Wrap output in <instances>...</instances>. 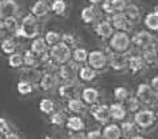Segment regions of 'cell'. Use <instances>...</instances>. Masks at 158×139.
Returning <instances> with one entry per match:
<instances>
[{
	"label": "cell",
	"instance_id": "obj_29",
	"mask_svg": "<svg viewBox=\"0 0 158 139\" xmlns=\"http://www.w3.org/2000/svg\"><path fill=\"white\" fill-rule=\"evenodd\" d=\"M87 57H88V51L86 48L77 47V48H74L71 51V60L75 64L87 62Z\"/></svg>",
	"mask_w": 158,
	"mask_h": 139
},
{
	"label": "cell",
	"instance_id": "obj_2",
	"mask_svg": "<svg viewBox=\"0 0 158 139\" xmlns=\"http://www.w3.org/2000/svg\"><path fill=\"white\" fill-rule=\"evenodd\" d=\"M71 48H69L66 44L59 41L49 51V57L56 65H63L69 61H71Z\"/></svg>",
	"mask_w": 158,
	"mask_h": 139
},
{
	"label": "cell",
	"instance_id": "obj_27",
	"mask_svg": "<svg viewBox=\"0 0 158 139\" xmlns=\"http://www.w3.org/2000/svg\"><path fill=\"white\" fill-rule=\"evenodd\" d=\"M142 61L148 65H154V64L158 61V52H157V48H154L153 45L148 47L144 49L142 52Z\"/></svg>",
	"mask_w": 158,
	"mask_h": 139
},
{
	"label": "cell",
	"instance_id": "obj_12",
	"mask_svg": "<svg viewBox=\"0 0 158 139\" xmlns=\"http://www.w3.org/2000/svg\"><path fill=\"white\" fill-rule=\"evenodd\" d=\"M131 43H133L137 48L145 49L148 47L153 45V36L150 32L148 31H141L133 34V37L131 38Z\"/></svg>",
	"mask_w": 158,
	"mask_h": 139
},
{
	"label": "cell",
	"instance_id": "obj_38",
	"mask_svg": "<svg viewBox=\"0 0 158 139\" xmlns=\"http://www.w3.org/2000/svg\"><path fill=\"white\" fill-rule=\"evenodd\" d=\"M44 40H45L46 45L48 47H54L56 44H58L59 41H61V33L57 32V31H48L45 37H44Z\"/></svg>",
	"mask_w": 158,
	"mask_h": 139
},
{
	"label": "cell",
	"instance_id": "obj_50",
	"mask_svg": "<svg viewBox=\"0 0 158 139\" xmlns=\"http://www.w3.org/2000/svg\"><path fill=\"white\" fill-rule=\"evenodd\" d=\"M149 85H150V87H152V89H153V90H154L156 93H158V76L152 78V81H150Z\"/></svg>",
	"mask_w": 158,
	"mask_h": 139
},
{
	"label": "cell",
	"instance_id": "obj_20",
	"mask_svg": "<svg viewBox=\"0 0 158 139\" xmlns=\"http://www.w3.org/2000/svg\"><path fill=\"white\" fill-rule=\"evenodd\" d=\"M31 51L36 54L37 57H42L48 54V45L45 43L44 37H36L32 40V44H31Z\"/></svg>",
	"mask_w": 158,
	"mask_h": 139
},
{
	"label": "cell",
	"instance_id": "obj_53",
	"mask_svg": "<svg viewBox=\"0 0 158 139\" xmlns=\"http://www.w3.org/2000/svg\"><path fill=\"white\" fill-rule=\"evenodd\" d=\"M154 114H156V118L158 119V103H157V109H156V111H154Z\"/></svg>",
	"mask_w": 158,
	"mask_h": 139
},
{
	"label": "cell",
	"instance_id": "obj_10",
	"mask_svg": "<svg viewBox=\"0 0 158 139\" xmlns=\"http://www.w3.org/2000/svg\"><path fill=\"white\" fill-rule=\"evenodd\" d=\"M19 12V4L15 0H0V20L16 16Z\"/></svg>",
	"mask_w": 158,
	"mask_h": 139
},
{
	"label": "cell",
	"instance_id": "obj_1",
	"mask_svg": "<svg viewBox=\"0 0 158 139\" xmlns=\"http://www.w3.org/2000/svg\"><path fill=\"white\" fill-rule=\"evenodd\" d=\"M38 34H40V28H38L37 19L31 13L23 17L19 29L15 32V36L16 37H23L28 40L36 38L38 37Z\"/></svg>",
	"mask_w": 158,
	"mask_h": 139
},
{
	"label": "cell",
	"instance_id": "obj_35",
	"mask_svg": "<svg viewBox=\"0 0 158 139\" xmlns=\"http://www.w3.org/2000/svg\"><path fill=\"white\" fill-rule=\"evenodd\" d=\"M113 97H115V99L117 102L123 103V102H125L127 99L131 97V93L124 86H117V87L113 89Z\"/></svg>",
	"mask_w": 158,
	"mask_h": 139
},
{
	"label": "cell",
	"instance_id": "obj_15",
	"mask_svg": "<svg viewBox=\"0 0 158 139\" xmlns=\"http://www.w3.org/2000/svg\"><path fill=\"white\" fill-rule=\"evenodd\" d=\"M81 99L83 102H85V105L87 106H92V105H95V103H98L99 101V92H98V89L95 87H85L82 90L81 93Z\"/></svg>",
	"mask_w": 158,
	"mask_h": 139
},
{
	"label": "cell",
	"instance_id": "obj_51",
	"mask_svg": "<svg viewBox=\"0 0 158 139\" xmlns=\"http://www.w3.org/2000/svg\"><path fill=\"white\" fill-rule=\"evenodd\" d=\"M88 2H90L92 6H96V4H99V3H103L104 0H88Z\"/></svg>",
	"mask_w": 158,
	"mask_h": 139
},
{
	"label": "cell",
	"instance_id": "obj_32",
	"mask_svg": "<svg viewBox=\"0 0 158 139\" xmlns=\"http://www.w3.org/2000/svg\"><path fill=\"white\" fill-rule=\"evenodd\" d=\"M0 27H2L3 29H6L7 32L15 33L19 29L20 23H19V20L16 19V16H12V17H8V19L2 20V23H0Z\"/></svg>",
	"mask_w": 158,
	"mask_h": 139
},
{
	"label": "cell",
	"instance_id": "obj_22",
	"mask_svg": "<svg viewBox=\"0 0 158 139\" xmlns=\"http://www.w3.org/2000/svg\"><path fill=\"white\" fill-rule=\"evenodd\" d=\"M78 77L83 82H91L98 77V72L94 70V69L90 68L88 65L81 66L79 68V70H78Z\"/></svg>",
	"mask_w": 158,
	"mask_h": 139
},
{
	"label": "cell",
	"instance_id": "obj_3",
	"mask_svg": "<svg viewBox=\"0 0 158 139\" xmlns=\"http://www.w3.org/2000/svg\"><path fill=\"white\" fill-rule=\"evenodd\" d=\"M87 64L94 70L102 72L108 66V54L102 49H94V51L88 52Z\"/></svg>",
	"mask_w": 158,
	"mask_h": 139
},
{
	"label": "cell",
	"instance_id": "obj_30",
	"mask_svg": "<svg viewBox=\"0 0 158 139\" xmlns=\"http://www.w3.org/2000/svg\"><path fill=\"white\" fill-rule=\"evenodd\" d=\"M145 27L153 32H158V11L149 12L144 19Z\"/></svg>",
	"mask_w": 158,
	"mask_h": 139
},
{
	"label": "cell",
	"instance_id": "obj_8",
	"mask_svg": "<svg viewBox=\"0 0 158 139\" xmlns=\"http://www.w3.org/2000/svg\"><path fill=\"white\" fill-rule=\"evenodd\" d=\"M90 114L100 125H107L108 121L111 119L110 109H108V105H104V103H95V105H92L90 107Z\"/></svg>",
	"mask_w": 158,
	"mask_h": 139
},
{
	"label": "cell",
	"instance_id": "obj_40",
	"mask_svg": "<svg viewBox=\"0 0 158 139\" xmlns=\"http://www.w3.org/2000/svg\"><path fill=\"white\" fill-rule=\"evenodd\" d=\"M141 105L142 103L140 102V99H138L136 96H133V97L131 96L127 99V107L125 109H127V111H131V113L135 114L141 109Z\"/></svg>",
	"mask_w": 158,
	"mask_h": 139
},
{
	"label": "cell",
	"instance_id": "obj_56",
	"mask_svg": "<svg viewBox=\"0 0 158 139\" xmlns=\"http://www.w3.org/2000/svg\"><path fill=\"white\" fill-rule=\"evenodd\" d=\"M121 139H125V138H121Z\"/></svg>",
	"mask_w": 158,
	"mask_h": 139
},
{
	"label": "cell",
	"instance_id": "obj_6",
	"mask_svg": "<svg viewBox=\"0 0 158 139\" xmlns=\"http://www.w3.org/2000/svg\"><path fill=\"white\" fill-rule=\"evenodd\" d=\"M156 114L153 110L149 109H140L137 113H135V117H133V122L137 126V128H150L153 125L156 123Z\"/></svg>",
	"mask_w": 158,
	"mask_h": 139
},
{
	"label": "cell",
	"instance_id": "obj_33",
	"mask_svg": "<svg viewBox=\"0 0 158 139\" xmlns=\"http://www.w3.org/2000/svg\"><path fill=\"white\" fill-rule=\"evenodd\" d=\"M23 60H24V65L27 68H37L40 62V57H37L31 49L25 51V53L23 54Z\"/></svg>",
	"mask_w": 158,
	"mask_h": 139
},
{
	"label": "cell",
	"instance_id": "obj_14",
	"mask_svg": "<svg viewBox=\"0 0 158 139\" xmlns=\"http://www.w3.org/2000/svg\"><path fill=\"white\" fill-rule=\"evenodd\" d=\"M57 83V77L53 73H42L38 79V86L42 92H50Z\"/></svg>",
	"mask_w": 158,
	"mask_h": 139
},
{
	"label": "cell",
	"instance_id": "obj_21",
	"mask_svg": "<svg viewBox=\"0 0 158 139\" xmlns=\"http://www.w3.org/2000/svg\"><path fill=\"white\" fill-rule=\"evenodd\" d=\"M66 127L70 131H83L85 130V122L79 115H71L66 119Z\"/></svg>",
	"mask_w": 158,
	"mask_h": 139
},
{
	"label": "cell",
	"instance_id": "obj_42",
	"mask_svg": "<svg viewBox=\"0 0 158 139\" xmlns=\"http://www.w3.org/2000/svg\"><path fill=\"white\" fill-rule=\"evenodd\" d=\"M8 65L13 68V69H19L24 65V60H23V54L20 53H13L8 57Z\"/></svg>",
	"mask_w": 158,
	"mask_h": 139
},
{
	"label": "cell",
	"instance_id": "obj_7",
	"mask_svg": "<svg viewBox=\"0 0 158 139\" xmlns=\"http://www.w3.org/2000/svg\"><path fill=\"white\" fill-rule=\"evenodd\" d=\"M78 70H79L78 64L69 61L59 66L58 73H59L61 79L65 83H75L77 78H78Z\"/></svg>",
	"mask_w": 158,
	"mask_h": 139
},
{
	"label": "cell",
	"instance_id": "obj_4",
	"mask_svg": "<svg viewBox=\"0 0 158 139\" xmlns=\"http://www.w3.org/2000/svg\"><path fill=\"white\" fill-rule=\"evenodd\" d=\"M136 97L146 106H153L158 103V93L153 90L149 83H140L136 89Z\"/></svg>",
	"mask_w": 158,
	"mask_h": 139
},
{
	"label": "cell",
	"instance_id": "obj_43",
	"mask_svg": "<svg viewBox=\"0 0 158 139\" xmlns=\"http://www.w3.org/2000/svg\"><path fill=\"white\" fill-rule=\"evenodd\" d=\"M61 41L66 44L69 48H77V37L71 33H63L61 34Z\"/></svg>",
	"mask_w": 158,
	"mask_h": 139
},
{
	"label": "cell",
	"instance_id": "obj_18",
	"mask_svg": "<svg viewBox=\"0 0 158 139\" xmlns=\"http://www.w3.org/2000/svg\"><path fill=\"white\" fill-rule=\"evenodd\" d=\"M78 86L77 83H65L63 82L61 86L58 87V94L61 98H65V99H71V98H75L78 97Z\"/></svg>",
	"mask_w": 158,
	"mask_h": 139
},
{
	"label": "cell",
	"instance_id": "obj_41",
	"mask_svg": "<svg viewBox=\"0 0 158 139\" xmlns=\"http://www.w3.org/2000/svg\"><path fill=\"white\" fill-rule=\"evenodd\" d=\"M66 115L62 111H54L50 114V123L53 126H63L66 123Z\"/></svg>",
	"mask_w": 158,
	"mask_h": 139
},
{
	"label": "cell",
	"instance_id": "obj_36",
	"mask_svg": "<svg viewBox=\"0 0 158 139\" xmlns=\"http://www.w3.org/2000/svg\"><path fill=\"white\" fill-rule=\"evenodd\" d=\"M125 16L128 17V20L132 23V21H137L138 17H140V9H138V7L136 6V4H129L128 6L127 4V7H125Z\"/></svg>",
	"mask_w": 158,
	"mask_h": 139
},
{
	"label": "cell",
	"instance_id": "obj_17",
	"mask_svg": "<svg viewBox=\"0 0 158 139\" xmlns=\"http://www.w3.org/2000/svg\"><path fill=\"white\" fill-rule=\"evenodd\" d=\"M49 11H50V7H49L46 0H37L31 7V15H33L36 19L45 17L49 13Z\"/></svg>",
	"mask_w": 158,
	"mask_h": 139
},
{
	"label": "cell",
	"instance_id": "obj_37",
	"mask_svg": "<svg viewBox=\"0 0 158 139\" xmlns=\"http://www.w3.org/2000/svg\"><path fill=\"white\" fill-rule=\"evenodd\" d=\"M16 89H17L19 94H21V96H29V94L33 93L34 86H33V83H31V82L24 81V79H20V81L17 82Z\"/></svg>",
	"mask_w": 158,
	"mask_h": 139
},
{
	"label": "cell",
	"instance_id": "obj_23",
	"mask_svg": "<svg viewBox=\"0 0 158 139\" xmlns=\"http://www.w3.org/2000/svg\"><path fill=\"white\" fill-rule=\"evenodd\" d=\"M67 110L73 113V114H82L83 111L86 110V105L85 102L82 101L81 98H71V99H67Z\"/></svg>",
	"mask_w": 158,
	"mask_h": 139
},
{
	"label": "cell",
	"instance_id": "obj_28",
	"mask_svg": "<svg viewBox=\"0 0 158 139\" xmlns=\"http://www.w3.org/2000/svg\"><path fill=\"white\" fill-rule=\"evenodd\" d=\"M96 17H98V11L94 6H87V7L83 8L82 12H81V19L85 24L94 23L96 20Z\"/></svg>",
	"mask_w": 158,
	"mask_h": 139
},
{
	"label": "cell",
	"instance_id": "obj_16",
	"mask_svg": "<svg viewBox=\"0 0 158 139\" xmlns=\"http://www.w3.org/2000/svg\"><path fill=\"white\" fill-rule=\"evenodd\" d=\"M95 33L98 34L100 38H111V36L115 32H113V27L111 21H108V20H103V21L98 23L95 25Z\"/></svg>",
	"mask_w": 158,
	"mask_h": 139
},
{
	"label": "cell",
	"instance_id": "obj_47",
	"mask_svg": "<svg viewBox=\"0 0 158 139\" xmlns=\"http://www.w3.org/2000/svg\"><path fill=\"white\" fill-rule=\"evenodd\" d=\"M86 139H103L100 130H91L86 134Z\"/></svg>",
	"mask_w": 158,
	"mask_h": 139
},
{
	"label": "cell",
	"instance_id": "obj_52",
	"mask_svg": "<svg viewBox=\"0 0 158 139\" xmlns=\"http://www.w3.org/2000/svg\"><path fill=\"white\" fill-rule=\"evenodd\" d=\"M131 139H146L145 137H142V135H138V134H136L135 137H132Z\"/></svg>",
	"mask_w": 158,
	"mask_h": 139
},
{
	"label": "cell",
	"instance_id": "obj_57",
	"mask_svg": "<svg viewBox=\"0 0 158 139\" xmlns=\"http://www.w3.org/2000/svg\"><path fill=\"white\" fill-rule=\"evenodd\" d=\"M0 28H2V27H0Z\"/></svg>",
	"mask_w": 158,
	"mask_h": 139
},
{
	"label": "cell",
	"instance_id": "obj_5",
	"mask_svg": "<svg viewBox=\"0 0 158 139\" xmlns=\"http://www.w3.org/2000/svg\"><path fill=\"white\" fill-rule=\"evenodd\" d=\"M131 47V37L127 32H115L110 38V48L112 52L125 53Z\"/></svg>",
	"mask_w": 158,
	"mask_h": 139
},
{
	"label": "cell",
	"instance_id": "obj_11",
	"mask_svg": "<svg viewBox=\"0 0 158 139\" xmlns=\"http://www.w3.org/2000/svg\"><path fill=\"white\" fill-rule=\"evenodd\" d=\"M111 24L113 29H117V32H128L132 29V23L128 20V17L123 12L112 15Z\"/></svg>",
	"mask_w": 158,
	"mask_h": 139
},
{
	"label": "cell",
	"instance_id": "obj_45",
	"mask_svg": "<svg viewBox=\"0 0 158 139\" xmlns=\"http://www.w3.org/2000/svg\"><path fill=\"white\" fill-rule=\"evenodd\" d=\"M11 131V126H9V123L6 118H3V117H0V134H7Z\"/></svg>",
	"mask_w": 158,
	"mask_h": 139
},
{
	"label": "cell",
	"instance_id": "obj_48",
	"mask_svg": "<svg viewBox=\"0 0 158 139\" xmlns=\"http://www.w3.org/2000/svg\"><path fill=\"white\" fill-rule=\"evenodd\" d=\"M69 139H86V134L83 131H70Z\"/></svg>",
	"mask_w": 158,
	"mask_h": 139
},
{
	"label": "cell",
	"instance_id": "obj_49",
	"mask_svg": "<svg viewBox=\"0 0 158 139\" xmlns=\"http://www.w3.org/2000/svg\"><path fill=\"white\" fill-rule=\"evenodd\" d=\"M3 139H21V138H20L19 134L13 132V131H9V132H7V134H4Z\"/></svg>",
	"mask_w": 158,
	"mask_h": 139
},
{
	"label": "cell",
	"instance_id": "obj_13",
	"mask_svg": "<svg viewBox=\"0 0 158 139\" xmlns=\"http://www.w3.org/2000/svg\"><path fill=\"white\" fill-rule=\"evenodd\" d=\"M110 117L113 119V121H117V122H123L124 119L127 118V109L125 106L123 105L121 102H115V103H111L110 106Z\"/></svg>",
	"mask_w": 158,
	"mask_h": 139
},
{
	"label": "cell",
	"instance_id": "obj_19",
	"mask_svg": "<svg viewBox=\"0 0 158 139\" xmlns=\"http://www.w3.org/2000/svg\"><path fill=\"white\" fill-rule=\"evenodd\" d=\"M102 137L103 139H121L120 126L116 123H107L102 130Z\"/></svg>",
	"mask_w": 158,
	"mask_h": 139
},
{
	"label": "cell",
	"instance_id": "obj_55",
	"mask_svg": "<svg viewBox=\"0 0 158 139\" xmlns=\"http://www.w3.org/2000/svg\"><path fill=\"white\" fill-rule=\"evenodd\" d=\"M0 44H2V40H0Z\"/></svg>",
	"mask_w": 158,
	"mask_h": 139
},
{
	"label": "cell",
	"instance_id": "obj_54",
	"mask_svg": "<svg viewBox=\"0 0 158 139\" xmlns=\"http://www.w3.org/2000/svg\"><path fill=\"white\" fill-rule=\"evenodd\" d=\"M45 139H54V138H53V137H46Z\"/></svg>",
	"mask_w": 158,
	"mask_h": 139
},
{
	"label": "cell",
	"instance_id": "obj_26",
	"mask_svg": "<svg viewBox=\"0 0 158 139\" xmlns=\"http://www.w3.org/2000/svg\"><path fill=\"white\" fill-rule=\"evenodd\" d=\"M120 131H121V137L125 139H131L132 137H135L137 134V126L135 125V122L131 121H124L120 125Z\"/></svg>",
	"mask_w": 158,
	"mask_h": 139
},
{
	"label": "cell",
	"instance_id": "obj_25",
	"mask_svg": "<svg viewBox=\"0 0 158 139\" xmlns=\"http://www.w3.org/2000/svg\"><path fill=\"white\" fill-rule=\"evenodd\" d=\"M0 51H2V53H4V54H8V56L16 53V51H17L16 40L12 38V37H6L4 40H2V44H0Z\"/></svg>",
	"mask_w": 158,
	"mask_h": 139
},
{
	"label": "cell",
	"instance_id": "obj_39",
	"mask_svg": "<svg viewBox=\"0 0 158 139\" xmlns=\"http://www.w3.org/2000/svg\"><path fill=\"white\" fill-rule=\"evenodd\" d=\"M50 9L56 15H58V16H62V15H65L67 9V4L65 0H54L50 6Z\"/></svg>",
	"mask_w": 158,
	"mask_h": 139
},
{
	"label": "cell",
	"instance_id": "obj_46",
	"mask_svg": "<svg viewBox=\"0 0 158 139\" xmlns=\"http://www.w3.org/2000/svg\"><path fill=\"white\" fill-rule=\"evenodd\" d=\"M102 9L107 15H115V11H113V7L111 4V0H104V2H103L102 3Z\"/></svg>",
	"mask_w": 158,
	"mask_h": 139
},
{
	"label": "cell",
	"instance_id": "obj_34",
	"mask_svg": "<svg viewBox=\"0 0 158 139\" xmlns=\"http://www.w3.org/2000/svg\"><path fill=\"white\" fill-rule=\"evenodd\" d=\"M40 111L46 114V115H50L52 113L56 111V103H54L53 99L50 98H42L41 101H40Z\"/></svg>",
	"mask_w": 158,
	"mask_h": 139
},
{
	"label": "cell",
	"instance_id": "obj_44",
	"mask_svg": "<svg viewBox=\"0 0 158 139\" xmlns=\"http://www.w3.org/2000/svg\"><path fill=\"white\" fill-rule=\"evenodd\" d=\"M111 4L113 7V11H115V13L124 12V9L127 7V2H125V0H111Z\"/></svg>",
	"mask_w": 158,
	"mask_h": 139
},
{
	"label": "cell",
	"instance_id": "obj_24",
	"mask_svg": "<svg viewBox=\"0 0 158 139\" xmlns=\"http://www.w3.org/2000/svg\"><path fill=\"white\" fill-rule=\"evenodd\" d=\"M40 77H41V72H40L37 68H27L25 66V69H23V72H21V79L28 81L31 83L38 82Z\"/></svg>",
	"mask_w": 158,
	"mask_h": 139
},
{
	"label": "cell",
	"instance_id": "obj_31",
	"mask_svg": "<svg viewBox=\"0 0 158 139\" xmlns=\"http://www.w3.org/2000/svg\"><path fill=\"white\" fill-rule=\"evenodd\" d=\"M145 62L142 61V58L140 56H132L128 58V69L132 72V73H138L144 69Z\"/></svg>",
	"mask_w": 158,
	"mask_h": 139
},
{
	"label": "cell",
	"instance_id": "obj_9",
	"mask_svg": "<svg viewBox=\"0 0 158 139\" xmlns=\"http://www.w3.org/2000/svg\"><path fill=\"white\" fill-rule=\"evenodd\" d=\"M108 65L116 72H124L128 68V57L125 53L111 52L108 54Z\"/></svg>",
	"mask_w": 158,
	"mask_h": 139
}]
</instances>
